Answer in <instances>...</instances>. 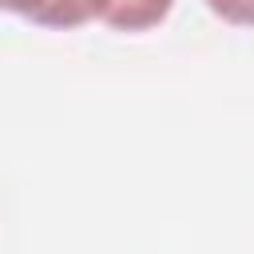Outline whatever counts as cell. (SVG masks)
Instances as JSON below:
<instances>
[{
  "label": "cell",
  "instance_id": "obj_4",
  "mask_svg": "<svg viewBox=\"0 0 254 254\" xmlns=\"http://www.w3.org/2000/svg\"><path fill=\"white\" fill-rule=\"evenodd\" d=\"M48 8H52V0H0V12L20 16V20H32V24H40Z\"/></svg>",
  "mask_w": 254,
  "mask_h": 254
},
{
  "label": "cell",
  "instance_id": "obj_3",
  "mask_svg": "<svg viewBox=\"0 0 254 254\" xmlns=\"http://www.w3.org/2000/svg\"><path fill=\"white\" fill-rule=\"evenodd\" d=\"M202 4L230 28H254V0H202Z\"/></svg>",
  "mask_w": 254,
  "mask_h": 254
},
{
  "label": "cell",
  "instance_id": "obj_1",
  "mask_svg": "<svg viewBox=\"0 0 254 254\" xmlns=\"http://www.w3.org/2000/svg\"><path fill=\"white\" fill-rule=\"evenodd\" d=\"M175 0H111L103 24L111 32H127V36H139V32H151L159 28L167 16H171Z\"/></svg>",
  "mask_w": 254,
  "mask_h": 254
},
{
  "label": "cell",
  "instance_id": "obj_2",
  "mask_svg": "<svg viewBox=\"0 0 254 254\" xmlns=\"http://www.w3.org/2000/svg\"><path fill=\"white\" fill-rule=\"evenodd\" d=\"M111 0H52V8L44 12V20L36 28H48V32H75L91 20L103 24Z\"/></svg>",
  "mask_w": 254,
  "mask_h": 254
}]
</instances>
